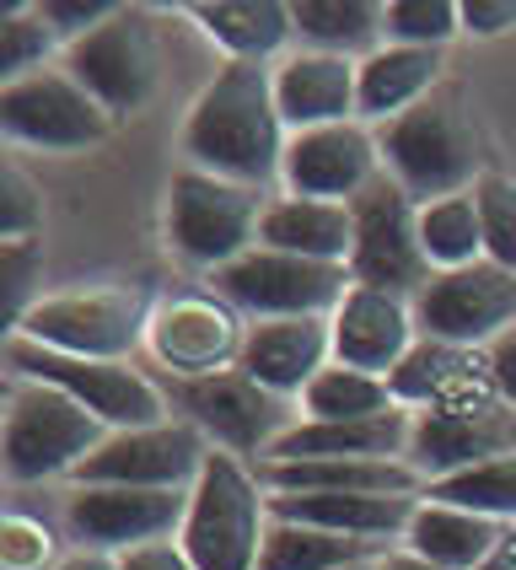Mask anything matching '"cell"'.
<instances>
[{
  "label": "cell",
  "instance_id": "1",
  "mask_svg": "<svg viewBox=\"0 0 516 570\" xmlns=\"http://www.w3.org/2000/svg\"><path fill=\"white\" fill-rule=\"evenodd\" d=\"M286 140L290 129L275 102V70L254 60H226L183 119V157L199 173H216L248 189L280 178Z\"/></svg>",
  "mask_w": 516,
  "mask_h": 570
},
{
  "label": "cell",
  "instance_id": "2",
  "mask_svg": "<svg viewBox=\"0 0 516 570\" xmlns=\"http://www.w3.org/2000/svg\"><path fill=\"white\" fill-rule=\"evenodd\" d=\"M377 146H383V173L398 178L415 205L468 194L484 178L479 129L468 119L463 97L441 92V87L425 102H415L409 114H398L393 125H383Z\"/></svg>",
  "mask_w": 516,
  "mask_h": 570
},
{
  "label": "cell",
  "instance_id": "3",
  "mask_svg": "<svg viewBox=\"0 0 516 570\" xmlns=\"http://www.w3.org/2000/svg\"><path fill=\"white\" fill-rule=\"evenodd\" d=\"M264 533H269V490L258 469L210 446L178 533L183 554L194 560V570H258Z\"/></svg>",
  "mask_w": 516,
  "mask_h": 570
},
{
  "label": "cell",
  "instance_id": "4",
  "mask_svg": "<svg viewBox=\"0 0 516 570\" xmlns=\"http://www.w3.org/2000/svg\"><path fill=\"white\" fill-rule=\"evenodd\" d=\"M151 291L140 281H108V285H81V291H60V296H38L17 340H32L60 355H81V361H129V350L151 334Z\"/></svg>",
  "mask_w": 516,
  "mask_h": 570
},
{
  "label": "cell",
  "instance_id": "5",
  "mask_svg": "<svg viewBox=\"0 0 516 570\" xmlns=\"http://www.w3.org/2000/svg\"><path fill=\"white\" fill-rule=\"evenodd\" d=\"M102 442H108V425L81 410L70 393L43 387V382H17L11 387L6 431H0V469H6L11 484L76 474Z\"/></svg>",
  "mask_w": 516,
  "mask_h": 570
},
{
  "label": "cell",
  "instance_id": "6",
  "mask_svg": "<svg viewBox=\"0 0 516 570\" xmlns=\"http://www.w3.org/2000/svg\"><path fill=\"white\" fill-rule=\"evenodd\" d=\"M6 366L17 372V382H43V387L70 393L108 431H146V425L172 420L161 382L135 372L129 361H81V355H60V350H43L11 334L6 340Z\"/></svg>",
  "mask_w": 516,
  "mask_h": 570
},
{
  "label": "cell",
  "instance_id": "7",
  "mask_svg": "<svg viewBox=\"0 0 516 570\" xmlns=\"http://www.w3.org/2000/svg\"><path fill=\"white\" fill-rule=\"evenodd\" d=\"M167 404L189 420L194 431H205V442L242 458V463H264V452L286 436L301 420L290 399H275L269 387H258L248 372H216V377H157Z\"/></svg>",
  "mask_w": 516,
  "mask_h": 570
},
{
  "label": "cell",
  "instance_id": "8",
  "mask_svg": "<svg viewBox=\"0 0 516 570\" xmlns=\"http://www.w3.org/2000/svg\"><path fill=\"white\" fill-rule=\"evenodd\" d=\"M264 194L248 184H231L216 173L183 167L167 189V243L172 254L216 275L231 258L258 248V222H264Z\"/></svg>",
  "mask_w": 516,
  "mask_h": 570
},
{
  "label": "cell",
  "instance_id": "9",
  "mask_svg": "<svg viewBox=\"0 0 516 570\" xmlns=\"http://www.w3.org/2000/svg\"><path fill=\"white\" fill-rule=\"evenodd\" d=\"M350 269L345 264H318V258L275 254V248H248L231 258L226 269L210 275V291L231 302L248 323L264 317H334V307L350 291Z\"/></svg>",
  "mask_w": 516,
  "mask_h": 570
},
{
  "label": "cell",
  "instance_id": "10",
  "mask_svg": "<svg viewBox=\"0 0 516 570\" xmlns=\"http://www.w3.org/2000/svg\"><path fill=\"white\" fill-rule=\"evenodd\" d=\"M350 216H355L350 281L415 302L436 269H430V258L419 248V205L409 199V189L383 173L360 199H350Z\"/></svg>",
  "mask_w": 516,
  "mask_h": 570
},
{
  "label": "cell",
  "instance_id": "11",
  "mask_svg": "<svg viewBox=\"0 0 516 570\" xmlns=\"http://www.w3.org/2000/svg\"><path fill=\"white\" fill-rule=\"evenodd\" d=\"M113 114L70 70H38L28 81L0 87V135L32 151H87L108 140Z\"/></svg>",
  "mask_w": 516,
  "mask_h": 570
},
{
  "label": "cell",
  "instance_id": "12",
  "mask_svg": "<svg viewBox=\"0 0 516 570\" xmlns=\"http://www.w3.org/2000/svg\"><path fill=\"white\" fill-rule=\"evenodd\" d=\"M60 70H70L87 92L113 114H140L151 92H157V76H161V55H157V32L146 22V11L135 6H119L108 22L97 32H87L81 43L64 49Z\"/></svg>",
  "mask_w": 516,
  "mask_h": 570
},
{
  "label": "cell",
  "instance_id": "13",
  "mask_svg": "<svg viewBox=\"0 0 516 570\" xmlns=\"http://www.w3.org/2000/svg\"><path fill=\"white\" fill-rule=\"evenodd\" d=\"M415 323L425 340L489 350L506 328H516V269H500L489 258L463 269H436L415 296Z\"/></svg>",
  "mask_w": 516,
  "mask_h": 570
},
{
  "label": "cell",
  "instance_id": "14",
  "mask_svg": "<svg viewBox=\"0 0 516 570\" xmlns=\"http://www.w3.org/2000/svg\"><path fill=\"white\" fill-rule=\"evenodd\" d=\"M189 517V490H135V484H76L64 522L81 549L135 554L146 543L178 539Z\"/></svg>",
  "mask_w": 516,
  "mask_h": 570
},
{
  "label": "cell",
  "instance_id": "15",
  "mask_svg": "<svg viewBox=\"0 0 516 570\" xmlns=\"http://www.w3.org/2000/svg\"><path fill=\"white\" fill-rule=\"evenodd\" d=\"M495 458H516V410L506 399H479V404H447V410H415L409 425V452L404 463L425 484L463 469H479Z\"/></svg>",
  "mask_w": 516,
  "mask_h": 570
},
{
  "label": "cell",
  "instance_id": "16",
  "mask_svg": "<svg viewBox=\"0 0 516 570\" xmlns=\"http://www.w3.org/2000/svg\"><path fill=\"white\" fill-rule=\"evenodd\" d=\"M210 458L205 431L189 420H161L146 431H108V442L76 469V484H135V490H194Z\"/></svg>",
  "mask_w": 516,
  "mask_h": 570
},
{
  "label": "cell",
  "instance_id": "17",
  "mask_svg": "<svg viewBox=\"0 0 516 570\" xmlns=\"http://www.w3.org/2000/svg\"><path fill=\"white\" fill-rule=\"evenodd\" d=\"M242 340H248V323L237 317V307L221 302L216 291H194V296L161 302L146 350L157 355L161 377H216L242 361Z\"/></svg>",
  "mask_w": 516,
  "mask_h": 570
},
{
  "label": "cell",
  "instance_id": "18",
  "mask_svg": "<svg viewBox=\"0 0 516 570\" xmlns=\"http://www.w3.org/2000/svg\"><path fill=\"white\" fill-rule=\"evenodd\" d=\"M383 178V146L371 125H322L301 129L286 140L280 161V184L296 199H328V205H350Z\"/></svg>",
  "mask_w": 516,
  "mask_h": 570
},
{
  "label": "cell",
  "instance_id": "19",
  "mask_svg": "<svg viewBox=\"0 0 516 570\" xmlns=\"http://www.w3.org/2000/svg\"><path fill=\"white\" fill-rule=\"evenodd\" d=\"M328 323H334V361L355 366V372H371V377H393L398 361L419 340L415 302L377 291V285H350Z\"/></svg>",
  "mask_w": 516,
  "mask_h": 570
},
{
  "label": "cell",
  "instance_id": "20",
  "mask_svg": "<svg viewBox=\"0 0 516 570\" xmlns=\"http://www.w3.org/2000/svg\"><path fill=\"white\" fill-rule=\"evenodd\" d=\"M328 361H334V323L328 317H264V323H248L237 372H248L275 399L301 404L307 382L318 377Z\"/></svg>",
  "mask_w": 516,
  "mask_h": 570
},
{
  "label": "cell",
  "instance_id": "21",
  "mask_svg": "<svg viewBox=\"0 0 516 570\" xmlns=\"http://www.w3.org/2000/svg\"><path fill=\"white\" fill-rule=\"evenodd\" d=\"M393 399L404 410H447V404H479V399H500V387L489 377V355L468 345H447V340H425L398 361V372L387 377Z\"/></svg>",
  "mask_w": 516,
  "mask_h": 570
},
{
  "label": "cell",
  "instance_id": "22",
  "mask_svg": "<svg viewBox=\"0 0 516 570\" xmlns=\"http://www.w3.org/2000/svg\"><path fill=\"white\" fill-rule=\"evenodd\" d=\"M355 92H360V60L318 55V49H296L275 65V102L290 135L322 125H350Z\"/></svg>",
  "mask_w": 516,
  "mask_h": 570
},
{
  "label": "cell",
  "instance_id": "23",
  "mask_svg": "<svg viewBox=\"0 0 516 570\" xmlns=\"http://www.w3.org/2000/svg\"><path fill=\"white\" fill-rule=\"evenodd\" d=\"M269 495H425V479L398 458H301L258 463Z\"/></svg>",
  "mask_w": 516,
  "mask_h": 570
},
{
  "label": "cell",
  "instance_id": "24",
  "mask_svg": "<svg viewBox=\"0 0 516 570\" xmlns=\"http://www.w3.org/2000/svg\"><path fill=\"white\" fill-rule=\"evenodd\" d=\"M415 410H387L371 420H296L280 442L264 452V463H301V458H398L409 452Z\"/></svg>",
  "mask_w": 516,
  "mask_h": 570
},
{
  "label": "cell",
  "instance_id": "25",
  "mask_svg": "<svg viewBox=\"0 0 516 570\" xmlns=\"http://www.w3.org/2000/svg\"><path fill=\"white\" fill-rule=\"evenodd\" d=\"M415 511L419 495H269V517H280V522H307L322 533L371 543L404 539Z\"/></svg>",
  "mask_w": 516,
  "mask_h": 570
},
{
  "label": "cell",
  "instance_id": "26",
  "mask_svg": "<svg viewBox=\"0 0 516 570\" xmlns=\"http://www.w3.org/2000/svg\"><path fill=\"white\" fill-rule=\"evenodd\" d=\"M258 248L296 254V258H318V264H345V269H350L355 216H350V205H328V199H296V194H280V199H269V205H264Z\"/></svg>",
  "mask_w": 516,
  "mask_h": 570
},
{
  "label": "cell",
  "instance_id": "27",
  "mask_svg": "<svg viewBox=\"0 0 516 570\" xmlns=\"http://www.w3.org/2000/svg\"><path fill=\"white\" fill-rule=\"evenodd\" d=\"M441 81V49H404L383 43L371 60H360V92H355V119L360 125H393L415 102L436 92Z\"/></svg>",
  "mask_w": 516,
  "mask_h": 570
},
{
  "label": "cell",
  "instance_id": "28",
  "mask_svg": "<svg viewBox=\"0 0 516 570\" xmlns=\"http://www.w3.org/2000/svg\"><path fill=\"white\" fill-rule=\"evenodd\" d=\"M500 539H506V522H489V517H474L463 507H441V501L419 495V511L409 522V533H404V549L447 570H484V560L495 554Z\"/></svg>",
  "mask_w": 516,
  "mask_h": 570
},
{
  "label": "cell",
  "instance_id": "29",
  "mask_svg": "<svg viewBox=\"0 0 516 570\" xmlns=\"http://www.w3.org/2000/svg\"><path fill=\"white\" fill-rule=\"evenodd\" d=\"M189 17L221 43L231 60L254 65H269L296 38L286 0H194Z\"/></svg>",
  "mask_w": 516,
  "mask_h": 570
},
{
  "label": "cell",
  "instance_id": "30",
  "mask_svg": "<svg viewBox=\"0 0 516 570\" xmlns=\"http://www.w3.org/2000/svg\"><path fill=\"white\" fill-rule=\"evenodd\" d=\"M290 22L307 49L339 55V60H371L387 38L377 0H296Z\"/></svg>",
  "mask_w": 516,
  "mask_h": 570
},
{
  "label": "cell",
  "instance_id": "31",
  "mask_svg": "<svg viewBox=\"0 0 516 570\" xmlns=\"http://www.w3.org/2000/svg\"><path fill=\"white\" fill-rule=\"evenodd\" d=\"M383 554H387V543L345 539V533H322V528H307V522H280V517H269L258 570H345V566L383 560Z\"/></svg>",
  "mask_w": 516,
  "mask_h": 570
},
{
  "label": "cell",
  "instance_id": "32",
  "mask_svg": "<svg viewBox=\"0 0 516 570\" xmlns=\"http://www.w3.org/2000/svg\"><path fill=\"white\" fill-rule=\"evenodd\" d=\"M296 410H301V420H371V414L398 410V399H393L387 377H371V372L328 361L318 377L307 382Z\"/></svg>",
  "mask_w": 516,
  "mask_h": 570
},
{
  "label": "cell",
  "instance_id": "33",
  "mask_svg": "<svg viewBox=\"0 0 516 570\" xmlns=\"http://www.w3.org/2000/svg\"><path fill=\"white\" fill-rule=\"evenodd\" d=\"M419 248L430 258V269L479 264L484 258V226H479L474 189L452 194V199H436V205H419Z\"/></svg>",
  "mask_w": 516,
  "mask_h": 570
},
{
  "label": "cell",
  "instance_id": "34",
  "mask_svg": "<svg viewBox=\"0 0 516 570\" xmlns=\"http://www.w3.org/2000/svg\"><path fill=\"white\" fill-rule=\"evenodd\" d=\"M425 501L463 507V511H474V517H489V522H506L512 528L516 522V458H495V463L436 479V484H425Z\"/></svg>",
  "mask_w": 516,
  "mask_h": 570
},
{
  "label": "cell",
  "instance_id": "35",
  "mask_svg": "<svg viewBox=\"0 0 516 570\" xmlns=\"http://www.w3.org/2000/svg\"><path fill=\"white\" fill-rule=\"evenodd\" d=\"M54 49H60V38L38 17V6H0V81L6 87L49 70Z\"/></svg>",
  "mask_w": 516,
  "mask_h": 570
},
{
  "label": "cell",
  "instance_id": "36",
  "mask_svg": "<svg viewBox=\"0 0 516 570\" xmlns=\"http://www.w3.org/2000/svg\"><path fill=\"white\" fill-rule=\"evenodd\" d=\"M383 32L387 43H404V49H447L463 32V6L457 0H393L383 6Z\"/></svg>",
  "mask_w": 516,
  "mask_h": 570
},
{
  "label": "cell",
  "instance_id": "37",
  "mask_svg": "<svg viewBox=\"0 0 516 570\" xmlns=\"http://www.w3.org/2000/svg\"><path fill=\"white\" fill-rule=\"evenodd\" d=\"M474 205H479V226H484V258L516 269V184L506 173H484L474 184Z\"/></svg>",
  "mask_w": 516,
  "mask_h": 570
},
{
  "label": "cell",
  "instance_id": "38",
  "mask_svg": "<svg viewBox=\"0 0 516 570\" xmlns=\"http://www.w3.org/2000/svg\"><path fill=\"white\" fill-rule=\"evenodd\" d=\"M43 275V243L28 237V243H0V307H6V328L17 334V323L38 307L32 285Z\"/></svg>",
  "mask_w": 516,
  "mask_h": 570
},
{
  "label": "cell",
  "instance_id": "39",
  "mask_svg": "<svg viewBox=\"0 0 516 570\" xmlns=\"http://www.w3.org/2000/svg\"><path fill=\"white\" fill-rule=\"evenodd\" d=\"M38 232H43V199L28 184V173L6 161V173H0V243H28Z\"/></svg>",
  "mask_w": 516,
  "mask_h": 570
},
{
  "label": "cell",
  "instance_id": "40",
  "mask_svg": "<svg viewBox=\"0 0 516 570\" xmlns=\"http://www.w3.org/2000/svg\"><path fill=\"white\" fill-rule=\"evenodd\" d=\"M54 560V533L32 517H6L0 522V570H43Z\"/></svg>",
  "mask_w": 516,
  "mask_h": 570
},
{
  "label": "cell",
  "instance_id": "41",
  "mask_svg": "<svg viewBox=\"0 0 516 570\" xmlns=\"http://www.w3.org/2000/svg\"><path fill=\"white\" fill-rule=\"evenodd\" d=\"M113 11H119L113 0H38V17L49 22V32L60 38L64 49H70V43H81L87 32H97Z\"/></svg>",
  "mask_w": 516,
  "mask_h": 570
},
{
  "label": "cell",
  "instance_id": "42",
  "mask_svg": "<svg viewBox=\"0 0 516 570\" xmlns=\"http://www.w3.org/2000/svg\"><path fill=\"white\" fill-rule=\"evenodd\" d=\"M506 28H516V0H463V32L495 38Z\"/></svg>",
  "mask_w": 516,
  "mask_h": 570
},
{
  "label": "cell",
  "instance_id": "43",
  "mask_svg": "<svg viewBox=\"0 0 516 570\" xmlns=\"http://www.w3.org/2000/svg\"><path fill=\"white\" fill-rule=\"evenodd\" d=\"M119 566L125 570H194V560L183 554V543L178 539H161V543L135 549V554H119Z\"/></svg>",
  "mask_w": 516,
  "mask_h": 570
},
{
  "label": "cell",
  "instance_id": "44",
  "mask_svg": "<svg viewBox=\"0 0 516 570\" xmlns=\"http://www.w3.org/2000/svg\"><path fill=\"white\" fill-rule=\"evenodd\" d=\"M484 355H489V377H495V387H500V399L516 410V328H506Z\"/></svg>",
  "mask_w": 516,
  "mask_h": 570
},
{
  "label": "cell",
  "instance_id": "45",
  "mask_svg": "<svg viewBox=\"0 0 516 570\" xmlns=\"http://www.w3.org/2000/svg\"><path fill=\"white\" fill-rule=\"evenodd\" d=\"M54 570H125V566H119V554H97V549H81L76 560H64V566H54Z\"/></svg>",
  "mask_w": 516,
  "mask_h": 570
},
{
  "label": "cell",
  "instance_id": "46",
  "mask_svg": "<svg viewBox=\"0 0 516 570\" xmlns=\"http://www.w3.org/2000/svg\"><path fill=\"white\" fill-rule=\"evenodd\" d=\"M484 570H516V522L506 528V539L495 543V554L484 560Z\"/></svg>",
  "mask_w": 516,
  "mask_h": 570
},
{
  "label": "cell",
  "instance_id": "47",
  "mask_svg": "<svg viewBox=\"0 0 516 570\" xmlns=\"http://www.w3.org/2000/svg\"><path fill=\"white\" fill-rule=\"evenodd\" d=\"M377 570H447V566H430V560H419V554H409V549H387Z\"/></svg>",
  "mask_w": 516,
  "mask_h": 570
},
{
  "label": "cell",
  "instance_id": "48",
  "mask_svg": "<svg viewBox=\"0 0 516 570\" xmlns=\"http://www.w3.org/2000/svg\"><path fill=\"white\" fill-rule=\"evenodd\" d=\"M383 566V560H366V566H345V570H377Z\"/></svg>",
  "mask_w": 516,
  "mask_h": 570
}]
</instances>
